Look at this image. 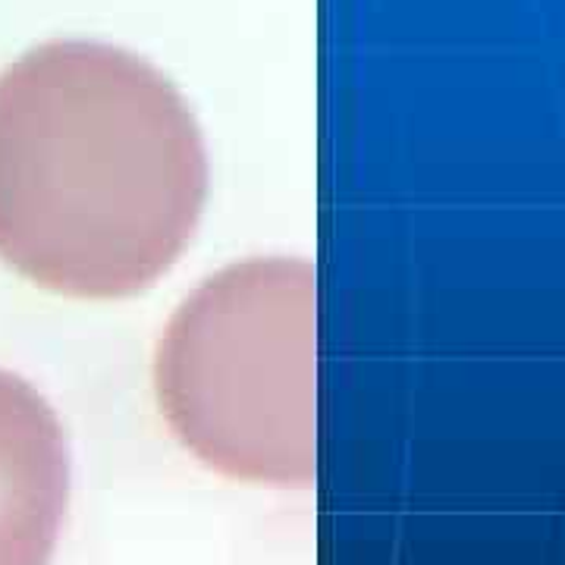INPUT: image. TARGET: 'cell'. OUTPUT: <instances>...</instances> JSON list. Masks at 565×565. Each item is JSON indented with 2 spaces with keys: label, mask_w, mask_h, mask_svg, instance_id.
I'll return each instance as SVG.
<instances>
[{
  "label": "cell",
  "mask_w": 565,
  "mask_h": 565,
  "mask_svg": "<svg viewBox=\"0 0 565 565\" xmlns=\"http://www.w3.org/2000/svg\"><path fill=\"white\" fill-rule=\"evenodd\" d=\"M70 500V452L51 403L0 371V565H47Z\"/></svg>",
  "instance_id": "3957f363"
},
{
  "label": "cell",
  "mask_w": 565,
  "mask_h": 565,
  "mask_svg": "<svg viewBox=\"0 0 565 565\" xmlns=\"http://www.w3.org/2000/svg\"><path fill=\"white\" fill-rule=\"evenodd\" d=\"M158 405L195 459L236 481H315V267L230 264L180 305L154 359Z\"/></svg>",
  "instance_id": "7a4b0ae2"
},
{
  "label": "cell",
  "mask_w": 565,
  "mask_h": 565,
  "mask_svg": "<svg viewBox=\"0 0 565 565\" xmlns=\"http://www.w3.org/2000/svg\"><path fill=\"white\" fill-rule=\"evenodd\" d=\"M204 195L202 129L151 63L51 41L0 73V258L25 280L141 292L189 245Z\"/></svg>",
  "instance_id": "6da1fadb"
}]
</instances>
